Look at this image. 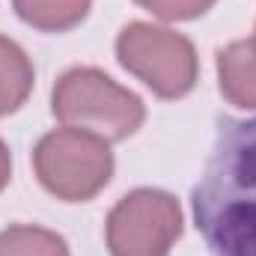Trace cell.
<instances>
[{"instance_id": "1", "label": "cell", "mask_w": 256, "mask_h": 256, "mask_svg": "<svg viewBox=\"0 0 256 256\" xmlns=\"http://www.w3.org/2000/svg\"><path fill=\"white\" fill-rule=\"evenodd\" d=\"M194 220L212 256H256V116L218 122L194 188Z\"/></svg>"}, {"instance_id": "2", "label": "cell", "mask_w": 256, "mask_h": 256, "mask_svg": "<svg viewBox=\"0 0 256 256\" xmlns=\"http://www.w3.org/2000/svg\"><path fill=\"white\" fill-rule=\"evenodd\" d=\"M51 110L63 126L92 131L108 143L131 137L146 120L140 96L90 66L68 68L57 80L51 92Z\"/></svg>"}, {"instance_id": "3", "label": "cell", "mask_w": 256, "mask_h": 256, "mask_svg": "<svg viewBox=\"0 0 256 256\" xmlns=\"http://www.w3.org/2000/svg\"><path fill=\"white\" fill-rule=\"evenodd\" d=\"M33 167L45 191L66 202H84L110 182L114 152L104 137L66 126L36 143Z\"/></svg>"}, {"instance_id": "4", "label": "cell", "mask_w": 256, "mask_h": 256, "mask_svg": "<svg viewBox=\"0 0 256 256\" xmlns=\"http://www.w3.org/2000/svg\"><path fill=\"white\" fill-rule=\"evenodd\" d=\"M116 57L122 68L140 78L161 98H182L196 84V51L191 39L170 27L134 21L116 39Z\"/></svg>"}, {"instance_id": "5", "label": "cell", "mask_w": 256, "mask_h": 256, "mask_svg": "<svg viewBox=\"0 0 256 256\" xmlns=\"http://www.w3.org/2000/svg\"><path fill=\"white\" fill-rule=\"evenodd\" d=\"M110 256H170L182 236L179 200L158 188L126 194L108 214Z\"/></svg>"}, {"instance_id": "6", "label": "cell", "mask_w": 256, "mask_h": 256, "mask_svg": "<svg viewBox=\"0 0 256 256\" xmlns=\"http://www.w3.org/2000/svg\"><path fill=\"white\" fill-rule=\"evenodd\" d=\"M218 84L230 104L256 108V30L250 39L218 51Z\"/></svg>"}, {"instance_id": "7", "label": "cell", "mask_w": 256, "mask_h": 256, "mask_svg": "<svg viewBox=\"0 0 256 256\" xmlns=\"http://www.w3.org/2000/svg\"><path fill=\"white\" fill-rule=\"evenodd\" d=\"M33 90V63L24 48L0 36V116L18 110Z\"/></svg>"}, {"instance_id": "8", "label": "cell", "mask_w": 256, "mask_h": 256, "mask_svg": "<svg viewBox=\"0 0 256 256\" xmlns=\"http://www.w3.org/2000/svg\"><path fill=\"white\" fill-rule=\"evenodd\" d=\"M12 6L30 27L45 33H63L86 18L92 0H12Z\"/></svg>"}, {"instance_id": "9", "label": "cell", "mask_w": 256, "mask_h": 256, "mask_svg": "<svg viewBox=\"0 0 256 256\" xmlns=\"http://www.w3.org/2000/svg\"><path fill=\"white\" fill-rule=\"evenodd\" d=\"M0 256H72L68 244L45 226L15 224L0 230Z\"/></svg>"}, {"instance_id": "10", "label": "cell", "mask_w": 256, "mask_h": 256, "mask_svg": "<svg viewBox=\"0 0 256 256\" xmlns=\"http://www.w3.org/2000/svg\"><path fill=\"white\" fill-rule=\"evenodd\" d=\"M137 3L164 21H191L214 6V0H137Z\"/></svg>"}, {"instance_id": "11", "label": "cell", "mask_w": 256, "mask_h": 256, "mask_svg": "<svg viewBox=\"0 0 256 256\" xmlns=\"http://www.w3.org/2000/svg\"><path fill=\"white\" fill-rule=\"evenodd\" d=\"M9 176H12V158H9V149H6V143L0 140V191L9 185Z\"/></svg>"}]
</instances>
